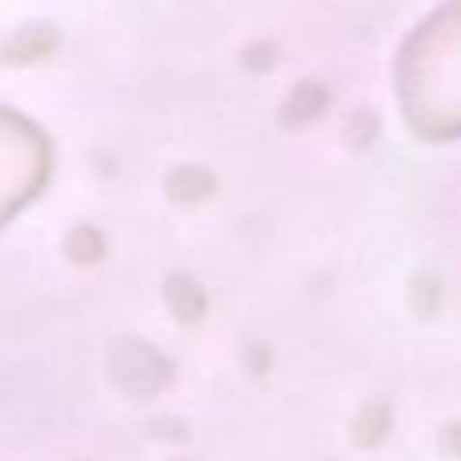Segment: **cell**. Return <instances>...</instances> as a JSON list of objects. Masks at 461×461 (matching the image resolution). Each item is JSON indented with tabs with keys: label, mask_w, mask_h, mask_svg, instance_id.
I'll return each instance as SVG.
<instances>
[{
	"label": "cell",
	"mask_w": 461,
	"mask_h": 461,
	"mask_svg": "<svg viewBox=\"0 0 461 461\" xmlns=\"http://www.w3.org/2000/svg\"><path fill=\"white\" fill-rule=\"evenodd\" d=\"M346 144L349 148H367L375 137H378V115L367 112V108H357L349 119H346V130H342Z\"/></svg>",
	"instance_id": "5b68a950"
},
{
	"label": "cell",
	"mask_w": 461,
	"mask_h": 461,
	"mask_svg": "<svg viewBox=\"0 0 461 461\" xmlns=\"http://www.w3.org/2000/svg\"><path fill=\"white\" fill-rule=\"evenodd\" d=\"M385 429H389V411H385V403H367V407L357 414V421H353V439H357L360 447H375V443L385 436Z\"/></svg>",
	"instance_id": "277c9868"
},
{
	"label": "cell",
	"mask_w": 461,
	"mask_h": 461,
	"mask_svg": "<svg viewBox=\"0 0 461 461\" xmlns=\"http://www.w3.org/2000/svg\"><path fill=\"white\" fill-rule=\"evenodd\" d=\"M411 299H414L418 313H429V310L436 306V281H418V285L411 288Z\"/></svg>",
	"instance_id": "ba28073f"
},
{
	"label": "cell",
	"mask_w": 461,
	"mask_h": 461,
	"mask_svg": "<svg viewBox=\"0 0 461 461\" xmlns=\"http://www.w3.org/2000/svg\"><path fill=\"white\" fill-rule=\"evenodd\" d=\"M54 47H58V29L47 22H29L0 43V61L4 65H32V61L47 58Z\"/></svg>",
	"instance_id": "6da1fadb"
},
{
	"label": "cell",
	"mask_w": 461,
	"mask_h": 461,
	"mask_svg": "<svg viewBox=\"0 0 461 461\" xmlns=\"http://www.w3.org/2000/svg\"><path fill=\"white\" fill-rule=\"evenodd\" d=\"M443 443H447V450L461 454V425H450V429L443 432Z\"/></svg>",
	"instance_id": "9c48e42d"
},
{
	"label": "cell",
	"mask_w": 461,
	"mask_h": 461,
	"mask_svg": "<svg viewBox=\"0 0 461 461\" xmlns=\"http://www.w3.org/2000/svg\"><path fill=\"white\" fill-rule=\"evenodd\" d=\"M328 104H331L328 86L317 83V79H303V83H295V86L288 90V97L281 101L277 119H281L285 126H306V122L321 119V115L328 112Z\"/></svg>",
	"instance_id": "7a4b0ae2"
},
{
	"label": "cell",
	"mask_w": 461,
	"mask_h": 461,
	"mask_svg": "<svg viewBox=\"0 0 461 461\" xmlns=\"http://www.w3.org/2000/svg\"><path fill=\"white\" fill-rule=\"evenodd\" d=\"M166 187H169V194H173L176 202H198V198L212 194L216 180H212V173L202 169V166H180V169L169 173Z\"/></svg>",
	"instance_id": "3957f363"
},
{
	"label": "cell",
	"mask_w": 461,
	"mask_h": 461,
	"mask_svg": "<svg viewBox=\"0 0 461 461\" xmlns=\"http://www.w3.org/2000/svg\"><path fill=\"white\" fill-rule=\"evenodd\" d=\"M169 303L176 306V313H180L184 321H194V317L205 310V299H202V292H198L191 281H173V285H169Z\"/></svg>",
	"instance_id": "8992f818"
},
{
	"label": "cell",
	"mask_w": 461,
	"mask_h": 461,
	"mask_svg": "<svg viewBox=\"0 0 461 461\" xmlns=\"http://www.w3.org/2000/svg\"><path fill=\"white\" fill-rule=\"evenodd\" d=\"M274 61H277V50H274V43H267V40H256V43H245V47H241V65H245L249 72H270Z\"/></svg>",
	"instance_id": "52a82bcc"
}]
</instances>
